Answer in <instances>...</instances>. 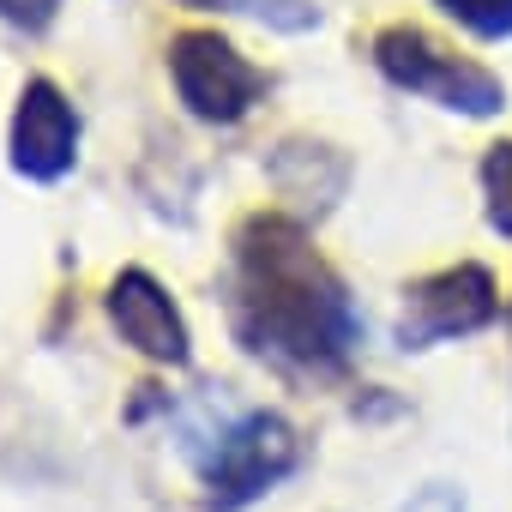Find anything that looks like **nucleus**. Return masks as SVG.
I'll return each mask as SVG.
<instances>
[{"instance_id":"1","label":"nucleus","mask_w":512,"mask_h":512,"mask_svg":"<svg viewBox=\"0 0 512 512\" xmlns=\"http://www.w3.org/2000/svg\"><path fill=\"white\" fill-rule=\"evenodd\" d=\"M223 308L253 362L296 380H338L362 344V314L344 278L320 260L308 223L290 211H253L235 223Z\"/></svg>"},{"instance_id":"2","label":"nucleus","mask_w":512,"mask_h":512,"mask_svg":"<svg viewBox=\"0 0 512 512\" xmlns=\"http://www.w3.org/2000/svg\"><path fill=\"white\" fill-rule=\"evenodd\" d=\"M199 470V512H247L302 470V434L284 410H241L187 440Z\"/></svg>"},{"instance_id":"3","label":"nucleus","mask_w":512,"mask_h":512,"mask_svg":"<svg viewBox=\"0 0 512 512\" xmlns=\"http://www.w3.org/2000/svg\"><path fill=\"white\" fill-rule=\"evenodd\" d=\"M374 67H380L398 91H410V97H422V103H434V109H446V115L488 121V115L506 109V85H500L488 67L452 55L446 43H434V37L416 31V25L380 31V37H374Z\"/></svg>"},{"instance_id":"4","label":"nucleus","mask_w":512,"mask_h":512,"mask_svg":"<svg viewBox=\"0 0 512 512\" xmlns=\"http://www.w3.org/2000/svg\"><path fill=\"white\" fill-rule=\"evenodd\" d=\"M163 61H169V85H175L181 109L193 121H205V127H235L241 115H253V103L266 97V73L217 31L169 37Z\"/></svg>"},{"instance_id":"5","label":"nucleus","mask_w":512,"mask_h":512,"mask_svg":"<svg viewBox=\"0 0 512 512\" xmlns=\"http://www.w3.org/2000/svg\"><path fill=\"white\" fill-rule=\"evenodd\" d=\"M500 320V290L494 272L464 260L446 272H428L404 290V314H398V344L404 350H434L452 338H476L482 326Z\"/></svg>"},{"instance_id":"6","label":"nucleus","mask_w":512,"mask_h":512,"mask_svg":"<svg viewBox=\"0 0 512 512\" xmlns=\"http://www.w3.org/2000/svg\"><path fill=\"white\" fill-rule=\"evenodd\" d=\"M7 163L31 187H61L79 169V109L55 79H25L7 121Z\"/></svg>"},{"instance_id":"7","label":"nucleus","mask_w":512,"mask_h":512,"mask_svg":"<svg viewBox=\"0 0 512 512\" xmlns=\"http://www.w3.org/2000/svg\"><path fill=\"white\" fill-rule=\"evenodd\" d=\"M103 314H109L115 338H121L133 356H145V362H157V368H187V362H193L187 314H181V302H175L145 266H121V272L109 278Z\"/></svg>"},{"instance_id":"8","label":"nucleus","mask_w":512,"mask_h":512,"mask_svg":"<svg viewBox=\"0 0 512 512\" xmlns=\"http://www.w3.org/2000/svg\"><path fill=\"white\" fill-rule=\"evenodd\" d=\"M266 175H272V187L308 217H320V211H332L338 199H344V187H350V163L332 151V145H314V139H284L278 151H272V163H266Z\"/></svg>"},{"instance_id":"9","label":"nucleus","mask_w":512,"mask_h":512,"mask_svg":"<svg viewBox=\"0 0 512 512\" xmlns=\"http://www.w3.org/2000/svg\"><path fill=\"white\" fill-rule=\"evenodd\" d=\"M175 7H193V13H241V19H260V25L284 31V37L320 25L314 0H175Z\"/></svg>"},{"instance_id":"10","label":"nucleus","mask_w":512,"mask_h":512,"mask_svg":"<svg viewBox=\"0 0 512 512\" xmlns=\"http://www.w3.org/2000/svg\"><path fill=\"white\" fill-rule=\"evenodd\" d=\"M434 7L482 43H512V0H434Z\"/></svg>"},{"instance_id":"11","label":"nucleus","mask_w":512,"mask_h":512,"mask_svg":"<svg viewBox=\"0 0 512 512\" xmlns=\"http://www.w3.org/2000/svg\"><path fill=\"white\" fill-rule=\"evenodd\" d=\"M482 199H488L494 235L512 241V145H488V157H482Z\"/></svg>"},{"instance_id":"12","label":"nucleus","mask_w":512,"mask_h":512,"mask_svg":"<svg viewBox=\"0 0 512 512\" xmlns=\"http://www.w3.org/2000/svg\"><path fill=\"white\" fill-rule=\"evenodd\" d=\"M55 13H61V0H0V19L19 31H49Z\"/></svg>"},{"instance_id":"13","label":"nucleus","mask_w":512,"mask_h":512,"mask_svg":"<svg viewBox=\"0 0 512 512\" xmlns=\"http://www.w3.org/2000/svg\"><path fill=\"white\" fill-rule=\"evenodd\" d=\"M404 512H464V494H458V488H446V482H434V488H422Z\"/></svg>"},{"instance_id":"14","label":"nucleus","mask_w":512,"mask_h":512,"mask_svg":"<svg viewBox=\"0 0 512 512\" xmlns=\"http://www.w3.org/2000/svg\"><path fill=\"white\" fill-rule=\"evenodd\" d=\"M506 320H512V302H506Z\"/></svg>"}]
</instances>
